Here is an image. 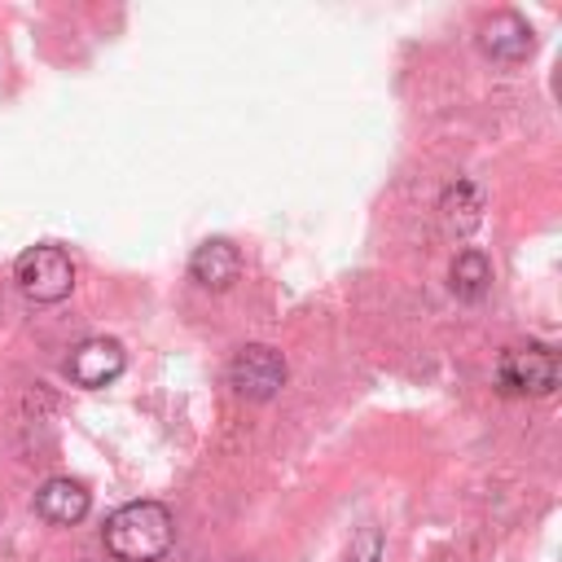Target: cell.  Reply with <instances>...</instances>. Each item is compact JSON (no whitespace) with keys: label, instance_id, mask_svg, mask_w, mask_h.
Returning <instances> with one entry per match:
<instances>
[{"label":"cell","instance_id":"ba28073f","mask_svg":"<svg viewBox=\"0 0 562 562\" xmlns=\"http://www.w3.org/2000/svg\"><path fill=\"white\" fill-rule=\"evenodd\" d=\"M88 505H92V496H88V487L75 483V479H48V483L35 492L40 518H48V522H57V527L79 522V518L88 514Z\"/></svg>","mask_w":562,"mask_h":562},{"label":"cell","instance_id":"9c48e42d","mask_svg":"<svg viewBox=\"0 0 562 562\" xmlns=\"http://www.w3.org/2000/svg\"><path fill=\"white\" fill-rule=\"evenodd\" d=\"M448 281H452V294H457V299H465V303L483 299L487 285H492V263H487V255H483V250H461V255L452 259Z\"/></svg>","mask_w":562,"mask_h":562},{"label":"cell","instance_id":"5b68a950","mask_svg":"<svg viewBox=\"0 0 562 562\" xmlns=\"http://www.w3.org/2000/svg\"><path fill=\"white\" fill-rule=\"evenodd\" d=\"M123 364H127V356H123V347H119L114 338H83V342L70 351L66 373H70L75 386L97 391V386L114 382V378L123 373Z\"/></svg>","mask_w":562,"mask_h":562},{"label":"cell","instance_id":"8fae6325","mask_svg":"<svg viewBox=\"0 0 562 562\" xmlns=\"http://www.w3.org/2000/svg\"><path fill=\"white\" fill-rule=\"evenodd\" d=\"M347 562H382V531H378V527H364V531L351 540Z\"/></svg>","mask_w":562,"mask_h":562},{"label":"cell","instance_id":"30bf717a","mask_svg":"<svg viewBox=\"0 0 562 562\" xmlns=\"http://www.w3.org/2000/svg\"><path fill=\"white\" fill-rule=\"evenodd\" d=\"M479 211H483L479 184H470V180L448 184V193H443V220H448L457 233H470V228L479 224Z\"/></svg>","mask_w":562,"mask_h":562},{"label":"cell","instance_id":"3957f363","mask_svg":"<svg viewBox=\"0 0 562 562\" xmlns=\"http://www.w3.org/2000/svg\"><path fill=\"white\" fill-rule=\"evenodd\" d=\"M13 281L31 303H61L75 290V263L61 246H31L13 263Z\"/></svg>","mask_w":562,"mask_h":562},{"label":"cell","instance_id":"7a4b0ae2","mask_svg":"<svg viewBox=\"0 0 562 562\" xmlns=\"http://www.w3.org/2000/svg\"><path fill=\"white\" fill-rule=\"evenodd\" d=\"M562 378V364H558V351L544 347V342H518V347H505L501 360H496V382L505 395H549Z\"/></svg>","mask_w":562,"mask_h":562},{"label":"cell","instance_id":"6da1fadb","mask_svg":"<svg viewBox=\"0 0 562 562\" xmlns=\"http://www.w3.org/2000/svg\"><path fill=\"white\" fill-rule=\"evenodd\" d=\"M101 540L114 562H158V558H167L176 527L158 501H132L105 518Z\"/></svg>","mask_w":562,"mask_h":562},{"label":"cell","instance_id":"8992f818","mask_svg":"<svg viewBox=\"0 0 562 562\" xmlns=\"http://www.w3.org/2000/svg\"><path fill=\"white\" fill-rule=\"evenodd\" d=\"M189 277L206 290H228L241 277V255L228 237H206L193 255H189Z\"/></svg>","mask_w":562,"mask_h":562},{"label":"cell","instance_id":"277c9868","mask_svg":"<svg viewBox=\"0 0 562 562\" xmlns=\"http://www.w3.org/2000/svg\"><path fill=\"white\" fill-rule=\"evenodd\" d=\"M228 382L237 395L246 400H272L281 386H285V360L281 351H272L268 342H250L233 356L228 364Z\"/></svg>","mask_w":562,"mask_h":562},{"label":"cell","instance_id":"52a82bcc","mask_svg":"<svg viewBox=\"0 0 562 562\" xmlns=\"http://www.w3.org/2000/svg\"><path fill=\"white\" fill-rule=\"evenodd\" d=\"M479 44H483V53L496 57V61H522V57L536 48L531 26H527L518 13H492V18L483 22V31H479Z\"/></svg>","mask_w":562,"mask_h":562}]
</instances>
